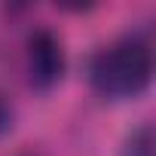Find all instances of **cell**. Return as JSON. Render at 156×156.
<instances>
[{
	"label": "cell",
	"instance_id": "obj_1",
	"mask_svg": "<svg viewBox=\"0 0 156 156\" xmlns=\"http://www.w3.org/2000/svg\"><path fill=\"white\" fill-rule=\"evenodd\" d=\"M153 80V46L144 34H126L89 61V83L107 101H132L150 89Z\"/></svg>",
	"mask_w": 156,
	"mask_h": 156
},
{
	"label": "cell",
	"instance_id": "obj_2",
	"mask_svg": "<svg viewBox=\"0 0 156 156\" xmlns=\"http://www.w3.org/2000/svg\"><path fill=\"white\" fill-rule=\"evenodd\" d=\"M67 70V52L52 28H34L25 40V73L34 92H52Z\"/></svg>",
	"mask_w": 156,
	"mask_h": 156
},
{
	"label": "cell",
	"instance_id": "obj_3",
	"mask_svg": "<svg viewBox=\"0 0 156 156\" xmlns=\"http://www.w3.org/2000/svg\"><path fill=\"white\" fill-rule=\"evenodd\" d=\"M122 156H153V129H150L147 122L138 126V129L126 138Z\"/></svg>",
	"mask_w": 156,
	"mask_h": 156
},
{
	"label": "cell",
	"instance_id": "obj_4",
	"mask_svg": "<svg viewBox=\"0 0 156 156\" xmlns=\"http://www.w3.org/2000/svg\"><path fill=\"white\" fill-rule=\"evenodd\" d=\"M16 122V110H12V101L6 98V92H0V138H3Z\"/></svg>",
	"mask_w": 156,
	"mask_h": 156
}]
</instances>
